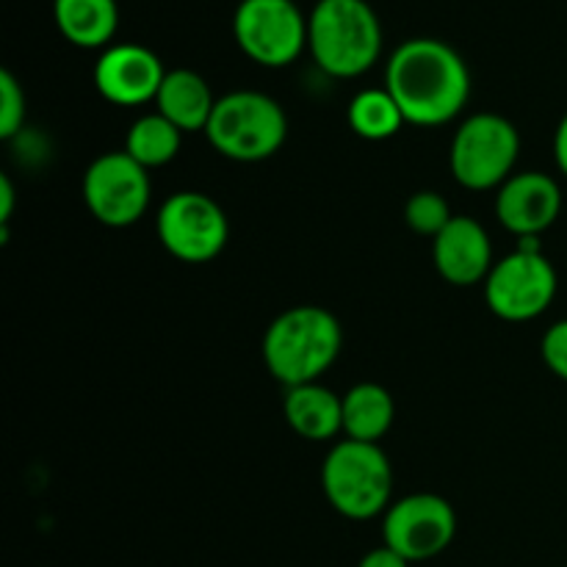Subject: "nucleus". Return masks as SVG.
<instances>
[{
  "label": "nucleus",
  "instance_id": "nucleus-1",
  "mask_svg": "<svg viewBox=\"0 0 567 567\" xmlns=\"http://www.w3.org/2000/svg\"><path fill=\"white\" fill-rule=\"evenodd\" d=\"M385 89L404 122L437 127L463 114L471 97V72L463 55L441 39H408L385 66Z\"/></svg>",
  "mask_w": 567,
  "mask_h": 567
},
{
  "label": "nucleus",
  "instance_id": "nucleus-22",
  "mask_svg": "<svg viewBox=\"0 0 567 567\" xmlns=\"http://www.w3.org/2000/svg\"><path fill=\"white\" fill-rule=\"evenodd\" d=\"M25 125V92L9 70L0 72V138H14Z\"/></svg>",
  "mask_w": 567,
  "mask_h": 567
},
{
  "label": "nucleus",
  "instance_id": "nucleus-15",
  "mask_svg": "<svg viewBox=\"0 0 567 567\" xmlns=\"http://www.w3.org/2000/svg\"><path fill=\"white\" fill-rule=\"evenodd\" d=\"M282 413L288 426L305 441H332L343 432V396L319 382L288 388Z\"/></svg>",
  "mask_w": 567,
  "mask_h": 567
},
{
  "label": "nucleus",
  "instance_id": "nucleus-23",
  "mask_svg": "<svg viewBox=\"0 0 567 567\" xmlns=\"http://www.w3.org/2000/svg\"><path fill=\"white\" fill-rule=\"evenodd\" d=\"M540 354L543 360H546L548 371L567 382V319L548 327V332L543 336L540 343Z\"/></svg>",
  "mask_w": 567,
  "mask_h": 567
},
{
  "label": "nucleus",
  "instance_id": "nucleus-14",
  "mask_svg": "<svg viewBox=\"0 0 567 567\" xmlns=\"http://www.w3.org/2000/svg\"><path fill=\"white\" fill-rule=\"evenodd\" d=\"M432 264L437 275L452 286H476L485 282L493 269V244L485 225L474 216H454L432 238Z\"/></svg>",
  "mask_w": 567,
  "mask_h": 567
},
{
  "label": "nucleus",
  "instance_id": "nucleus-4",
  "mask_svg": "<svg viewBox=\"0 0 567 567\" xmlns=\"http://www.w3.org/2000/svg\"><path fill=\"white\" fill-rule=\"evenodd\" d=\"M321 491L338 515L371 520L385 515L393 496V468L380 443L338 441L321 465Z\"/></svg>",
  "mask_w": 567,
  "mask_h": 567
},
{
  "label": "nucleus",
  "instance_id": "nucleus-7",
  "mask_svg": "<svg viewBox=\"0 0 567 567\" xmlns=\"http://www.w3.org/2000/svg\"><path fill=\"white\" fill-rule=\"evenodd\" d=\"M233 37L241 53L260 66H288L308 48V17L293 0H241L233 14Z\"/></svg>",
  "mask_w": 567,
  "mask_h": 567
},
{
  "label": "nucleus",
  "instance_id": "nucleus-10",
  "mask_svg": "<svg viewBox=\"0 0 567 567\" xmlns=\"http://www.w3.org/2000/svg\"><path fill=\"white\" fill-rule=\"evenodd\" d=\"M150 175L125 150L103 153L83 172V203L105 227H131L150 208Z\"/></svg>",
  "mask_w": 567,
  "mask_h": 567
},
{
  "label": "nucleus",
  "instance_id": "nucleus-11",
  "mask_svg": "<svg viewBox=\"0 0 567 567\" xmlns=\"http://www.w3.org/2000/svg\"><path fill=\"white\" fill-rule=\"evenodd\" d=\"M457 535L454 507L437 493H410L388 507L382 518L385 546L402 554L410 565L435 559Z\"/></svg>",
  "mask_w": 567,
  "mask_h": 567
},
{
  "label": "nucleus",
  "instance_id": "nucleus-12",
  "mask_svg": "<svg viewBox=\"0 0 567 567\" xmlns=\"http://www.w3.org/2000/svg\"><path fill=\"white\" fill-rule=\"evenodd\" d=\"M166 72L144 44H109L94 64V86L114 105H144L158 97Z\"/></svg>",
  "mask_w": 567,
  "mask_h": 567
},
{
  "label": "nucleus",
  "instance_id": "nucleus-24",
  "mask_svg": "<svg viewBox=\"0 0 567 567\" xmlns=\"http://www.w3.org/2000/svg\"><path fill=\"white\" fill-rule=\"evenodd\" d=\"M358 567H410V563L402 554H396L393 548H388L385 543H382L380 548H371V551L360 559Z\"/></svg>",
  "mask_w": 567,
  "mask_h": 567
},
{
  "label": "nucleus",
  "instance_id": "nucleus-13",
  "mask_svg": "<svg viewBox=\"0 0 567 567\" xmlns=\"http://www.w3.org/2000/svg\"><path fill=\"white\" fill-rule=\"evenodd\" d=\"M559 210H563V192L546 172H518L498 188V221L504 230L520 238L540 236L559 219Z\"/></svg>",
  "mask_w": 567,
  "mask_h": 567
},
{
  "label": "nucleus",
  "instance_id": "nucleus-25",
  "mask_svg": "<svg viewBox=\"0 0 567 567\" xmlns=\"http://www.w3.org/2000/svg\"><path fill=\"white\" fill-rule=\"evenodd\" d=\"M11 214H14V186L9 175H0V225H6Z\"/></svg>",
  "mask_w": 567,
  "mask_h": 567
},
{
  "label": "nucleus",
  "instance_id": "nucleus-2",
  "mask_svg": "<svg viewBox=\"0 0 567 567\" xmlns=\"http://www.w3.org/2000/svg\"><path fill=\"white\" fill-rule=\"evenodd\" d=\"M343 332L336 316L319 305H299L269 324L264 336V363L286 388L319 382L338 360Z\"/></svg>",
  "mask_w": 567,
  "mask_h": 567
},
{
  "label": "nucleus",
  "instance_id": "nucleus-8",
  "mask_svg": "<svg viewBox=\"0 0 567 567\" xmlns=\"http://www.w3.org/2000/svg\"><path fill=\"white\" fill-rule=\"evenodd\" d=\"M155 225L166 252L183 264H208L230 238L227 214L203 192H177L166 197Z\"/></svg>",
  "mask_w": 567,
  "mask_h": 567
},
{
  "label": "nucleus",
  "instance_id": "nucleus-3",
  "mask_svg": "<svg viewBox=\"0 0 567 567\" xmlns=\"http://www.w3.org/2000/svg\"><path fill=\"white\" fill-rule=\"evenodd\" d=\"M308 48L327 75H363L382 53L380 17L365 0H319L308 17Z\"/></svg>",
  "mask_w": 567,
  "mask_h": 567
},
{
  "label": "nucleus",
  "instance_id": "nucleus-5",
  "mask_svg": "<svg viewBox=\"0 0 567 567\" xmlns=\"http://www.w3.org/2000/svg\"><path fill=\"white\" fill-rule=\"evenodd\" d=\"M205 136L225 158L258 164L286 144L288 116L275 97L244 89L216 100Z\"/></svg>",
  "mask_w": 567,
  "mask_h": 567
},
{
  "label": "nucleus",
  "instance_id": "nucleus-20",
  "mask_svg": "<svg viewBox=\"0 0 567 567\" xmlns=\"http://www.w3.org/2000/svg\"><path fill=\"white\" fill-rule=\"evenodd\" d=\"M347 120L349 127L360 138H369V142L393 138L404 125L402 109H399L388 89H365V92L354 94L352 103H349Z\"/></svg>",
  "mask_w": 567,
  "mask_h": 567
},
{
  "label": "nucleus",
  "instance_id": "nucleus-21",
  "mask_svg": "<svg viewBox=\"0 0 567 567\" xmlns=\"http://www.w3.org/2000/svg\"><path fill=\"white\" fill-rule=\"evenodd\" d=\"M404 219L413 233L435 238L454 219V214L437 192H415L404 205Z\"/></svg>",
  "mask_w": 567,
  "mask_h": 567
},
{
  "label": "nucleus",
  "instance_id": "nucleus-16",
  "mask_svg": "<svg viewBox=\"0 0 567 567\" xmlns=\"http://www.w3.org/2000/svg\"><path fill=\"white\" fill-rule=\"evenodd\" d=\"M155 105H158V114L181 127L183 133H197L208 127L216 100L210 94L208 81L199 72L169 70L161 83Z\"/></svg>",
  "mask_w": 567,
  "mask_h": 567
},
{
  "label": "nucleus",
  "instance_id": "nucleus-6",
  "mask_svg": "<svg viewBox=\"0 0 567 567\" xmlns=\"http://www.w3.org/2000/svg\"><path fill=\"white\" fill-rule=\"evenodd\" d=\"M520 155L518 127L502 114H474L457 127L452 138V175L471 192L502 188L513 177Z\"/></svg>",
  "mask_w": 567,
  "mask_h": 567
},
{
  "label": "nucleus",
  "instance_id": "nucleus-18",
  "mask_svg": "<svg viewBox=\"0 0 567 567\" xmlns=\"http://www.w3.org/2000/svg\"><path fill=\"white\" fill-rule=\"evenodd\" d=\"M396 415L393 396L377 382H360L343 396V432L349 441L377 443L388 435Z\"/></svg>",
  "mask_w": 567,
  "mask_h": 567
},
{
  "label": "nucleus",
  "instance_id": "nucleus-9",
  "mask_svg": "<svg viewBox=\"0 0 567 567\" xmlns=\"http://www.w3.org/2000/svg\"><path fill=\"white\" fill-rule=\"evenodd\" d=\"M557 297V271L535 247L515 249L496 260L485 280L487 308L504 321H532L546 313Z\"/></svg>",
  "mask_w": 567,
  "mask_h": 567
},
{
  "label": "nucleus",
  "instance_id": "nucleus-19",
  "mask_svg": "<svg viewBox=\"0 0 567 567\" xmlns=\"http://www.w3.org/2000/svg\"><path fill=\"white\" fill-rule=\"evenodd\" d=\"M183 144V131L172 125L166 116L144 114L127 127L125 136V153L131 155L136 164H142L144 169H158L166 166L169 161L177 158Z\"/></svg>",
  "mask_w": 567,
  "mask_h": 567
},
{
  "label": "nucleus",
  "instance_id": "nucleus-26",
  "mask_svg": "<svg viewBox=\"0 0 567 567\" xmlns=\"http://www.w3.org/2000/svg\"><path fill=\"white\" fill-rule=\"evenodd\" d=\"M554 158H557L559 172L567 177V114L557 125V133H554Z\"/></svg>",
  "mask_w": 567,
  "mask_h": 567
},
{
  "label": "nucleus",
  "instance_id": "nucleus-17",
  "mask_svg": "<svg viewBox=\"0 0 567 567\" xmlns=\"http://www.w3.org/2000/svg\"><path fill=\"white\" fill-rule=\"evenodd\" d=\"M55 28L75 48H109L120 28L116 0H53Z\"/></svg>",
  "mask_w": 567,
  "mask_h": 567
}]
</instances>
